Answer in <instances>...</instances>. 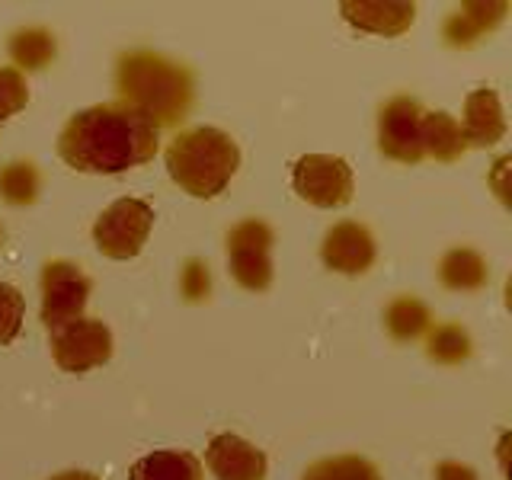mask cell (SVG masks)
<instances>
[{"label":"cell","mask_w":512,"mask_h":480,"mask_svg":"<svg viewBox=\"0 0 512 480\" xmlns=\"http://www.w3.org/2000/svg\"><path fill=\"white\" fill-rule=\"evenodd\" d=\"M160 132L122 103H100L68 119L58 157L77 173H125L157 154Z\"/></svg>","instance_id":"obj_1"},{"label":"cell","mask_w":512,"mask_h":480,"mask_svg":"<svg viewBox=\"0 0 512 480\" xmlns=\"http://www.w3.org/2000/svg\"><path fill=\"white\" fill-rule=\"evenodd\" d=\"M116 90L122 106L160 132L186 122L196 103V74L157 52H125L116 61Z\"/></svg>","instance_id":"obj_2"},{"label":"cell","mask_w":512,"mask_h":480,"mask_svg":"<svg viewBox=\"0 0 512 480\" xmlns=\"http://www.w3.org/2000/svg\"><path fill=\"white\" fill-rule=\"evenodd\" d=\"M167 173L192 199H215L228 189L240 167V148L215 125H196L176 132L164 151Z\"/></svg>","instance_id":"obj_3"},{"label":"cell","mask_w":512,"mask_h":480,"mask_svg":"<svg viewBox=\"0 0 512 480\" xmlns=\"http://www.w3.org/2000/svg\"><path fill=\"white\" fill-rule=\"evenodd\" d=\"M154 228V208L144 199H116L93 224V244L109 260H135Z\"/></svg>","instance_id":"obj_4"},{"label":"cell","mask_w":512,"mask_h":480,"mask_svg":"<svg viewBox=\"0 0 512 480\" xmlns=\"http://www.w3.org/2000/svg\"><path fill=\"white\" fill-rule=\"evenodd\" d=\"M42 324L48 330H61L84 317L87 301L93 292L90 276L68 260H48L42 266Z\"/></svg>","instance_id":"obj_5"},{"label":"cell","mask_w":512,"mask_h":480,"mask_svg":"<svg viewBox=\"0 0 512 480\" xmlns=\"http://www.w3.org/2000/svg\"><path fill=\"white\" fill-rule=\"evenodd\" d=\"M272 228L263 218H244L228 231L231 276L247 292H266L272 282Z\"/></svg>","instance_id":"obj_6"},{"label":"cell","mask_w":512,"mask_h":480,"mask_svg":"<svg viewBox=\"0 0 512 480\" xmlns=\"http://www.w3.org/2000/svg\"><path fill=\"white\" fill-rule=\"evenodd\" d=\"M423 116L420 100L407 93L391 96L378 109V148L397 164H420L423 160Z\"/></svg>","instance_id":"obj_7"},{"label":"cell","mask_w":512,"mask_h":480,"mask_svg":"<svg viewBox=\"0 0 512 480\" xmlns=\"http://www.w3.org/2000/svg\"><path fill=\"white\" fill-rule=\"evenodd\" d=\"M352 167L336 154H304L292 167L298 196L317 208H343L352 199Z\"/></svg>","instance_id":"obj_8"},{"label":"cell","mask_w":512,"mask_h":480,"mask_svg":"<svg viewBox=\"0 0 512 480\" xmlns=\"http://www.w3.org/2000/svg\"><path fill=\"white\" fill-rule=\"evenodd\" d=\"M52 356L61 372H90L112 359V333L103 320L77 317L74 324L52 333Z\"/></svg>","instance_id":"obj_9"},{"label":"cell","mask_w":512,"mask_h":480,"mask_svg":"<svg viewBox=\"0 0 512 480\" xmlns=\"http://www.w3.org/2000/svg\"><path fill=\"white\" fill-rule=\"evenodd\" d=\"M375 237L359 221H340L327 231L324 244H320V260L327 269L343 272V276H362L375 266Z\"/></svg>","instance_id":"obj_10"},{"label":"cell","mask_w":512,"mask_h":480,"mask_svg":"<svg viewBox=\"0 0 512 480\" xmlns=\"http://www.w3.org/2000/svg\"><path fill=\"white\" fill-rule=\"evenodd\" d=\"M205 464L218 480H263L266 455L240 436H215L205 448Z\"/></svg>","instance_id":"obj_11"},{"label":"cell","mask_w":512,"mask_h":480,"mask_svg":"<svg viewBox=\"0 0 512 480\" xmlns=\"http://www.w3.org/2000/svg\"><path fill=\"white\" fill-rule=\"evenodd\" d=\"M461 135L468 148H493L500 144L506 135V116H503V103L500 93L490 87H480L468 93L461 112Z\"/></svg>","instance_id":"obj_12"},{"label":"cell","mask_w":512,"mask_h":480,"mask_svg":"<svg viewBox=\"0 0 512 480\" xmlns=\"http://www.w3.org/2000/svg\"><path fill=\"white\" fill-rule=\"evenodd\" d=\"M343 20L372 36H404L416 20L413 4H378V0H346Z\"/></svg>","instance_id":"obj_13"},{"label":"cell","mask_w":512,"mask_h":480,"mask_svg":"<svg viewBox=\"0 0 512 480\" xmlns=\"http://www.w3.org/2000/svg\"><path fill=\"white\" fill-rule=\"evenodd\" d=\"M506 16V4L496 0V4H461V10H455L445 20V42L455 48H468L477 39H484L487 32H493V26Z\"/></svg>","instance_id":"obj_14"},{"label":"cell","mask_w":512,"mask_h":480,"mask_svg":"<svg viewBox=\"0 0 512 480\" xmlns=\"http://www.w3.org/2000/svg\"><path fill=\"white\" fill-rule=\"evenodd\" d=\"M128 480H202V464L189 452H151L132 464Z\"/></svg>","instance_id":"obj_15"},{"label":"cell","mask_w":512,"mask_h":480,"mask_svg":"<svg viewBox=\"0 0 512 480\" xmlns=\"http://www.w3.org/2000/svg\"><path fill=\"white\" fill-rule=\"evenodd\" d=\"M490 269L487 260L480 256L474 247H455L442 256L439 263V279L445 288H455V292H477L480 285L487 282Z\"/></svg>","instance_id":"obj_16"},{"label":"cell","mask_w":512,"mask_h":480,"mask_svg":"<svg viewBox=\"0 0 512 480\" xmlns=\"http://www.w3.org/2000/svg\"><path fill=\"white\" fill-rule=\"evenodd\" d=\"M468 144H464L461 125L448 112H426L423 116V157H436L442 164L458 160Z\"/></svg>","instance_id":"obj_17"},{"label":"cell","mask_w":512,"mask_h":480,"mask_svg":"<svg viewBox=\"0 0 512 480\" xmlns=\"http://www.w3.org/2000/svg\"><path fill=\"white\" fill-rule=\"evenodd\" d=\"M10 48V58L16 61V71L26 68V71H42L48 64L55 61L58 52V42L48 29L42 26H29V29H16L13 36L7 39Z\"/></svg>","instance_id":"obj_18"},{"label":"cell","mask_w":512,"mask_h":480,"mask_svg":"<svg viewBox=\"0 0 512 480\" xmlns=\"http://www.w3.org/2000/svg\"><path fill=\"white\" fill-rule=\"evenodd\" d=\"M384 327H388V333L400 343L420 340V336H426V330L432 327L429 304L413 295H397L388 304V311H384Z\"/></svg>","instance_id":"obj_19"},{"label":"cell","mask_w":512,"mask_h":480,"mask_svg":"<svg viewBox=\"0 0 512 480\" xmlns=\"http://www.w3.org/2000/svg\"><path fill=\"white\" fill-rule=\"evenodd\" d=\"M42 173L32 160H13L0 170V199L10 205H32L39 199Z\"/></svg>","instance_id":"obj_20"},{"label":"cell","mask_w":512,"mask_h":480,"mask_svg":"<svg viewBox=\"0 0 512 480\" xmlns=\"http://www.w3.org/2000/svg\"><path fill=\"white\" fill-rule=\"evenodd\" d=\"M426 352L429 359H436L442 365H458L474 352L471 336L461 324H432L426 330Z\"/></svg>","instance_id":"obj_21"},{"label":"cell","mask_w":512,"mask_h":480,"mask_svg":"<svg viewBox=\"0 0 512 480\" xmlns=\"http://www.w3.org/2000/svg\"><path fill=\"white\" fill-rule=\"evenodd\" d=\"M304 480H381L378 468L368 458L359 455H336L311 464L304 471Z\"/></svg>","instance_id":"obj_22"},{"label":"cell","mask_w":512,"mask_h":480,"mask_svg":"<svg viewBox=\"0 0 512 480\" xmlns=\"http://www.w3.org/2000/svg\"><path fill=\"white\" fill-rule=\"evenodd\" d=\"M26 298L16 285L0 282V346H10L23 330Z\"/></svg>","instance_id":"obj_23"},{"label":"cell","mask_w":512,"mask_h":480,"mask_svg":"<svg viewBox=\"0 0 512 480\" xmlns=\"http://www.w3.org/2000/svg\"><path fill=\"white\" fill-rule=\"evenodd\" d=\"M26 103H29V87L23 71L10 68V64H0V122L26 109Z\"/></svg>","instance_id":"obj_24"},{"label":"cell","mask_w":512,"mask_h":480,"mask_svg":"<svg viewBox=\"0 0 512 480\" xmlns=\"http://www.w3.org/2000/svg\"><path fill=\"white\" fill-rule=\"evenodd\" d=\"M180 282H183L186 301H202V298H208V292H212V276H208V266L202 260H189L183 266Z\"/></svg>","instance_id":"obj_25"},{"label":"cell","mask_w":512,"mask_h":480,"mask_svg":"<svg viewBox=\"0 0 512 480\" xmlns=\"http://www.w3.org/2000/svg\"><path fill=\"white\" fill-rule=\"evenodd\" d=\"M436 480H477V474L468 468V464H458V461H445L436 468Z\"/></svg>","instance_id":"obj_26"},{"label":"cell","mask_w":512,"mask_h":480,"mask_svg":"<svg viewBox=\"0 0 512 480\" xmlns=\"http://www.w3.org/2000/svg\"><path fill=\"white\" fill-rule=\"evenodd\" d=\"M52 480H100L96 474H87V471H64V474H58V477H52Z\"/></svg>","instance_id":"obj_27"}]
</instances>
